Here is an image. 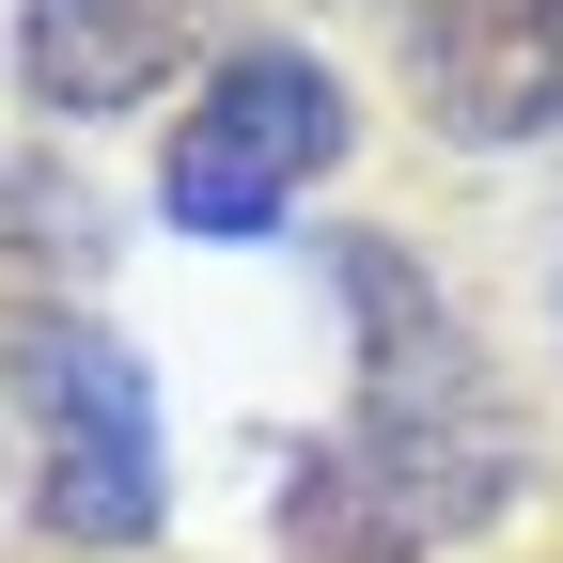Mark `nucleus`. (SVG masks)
<instances>
[{
	"instance_id": "obj_1",
	"label": "nucleus",
	"mask_w": 563,
	"mask_h": 563,
	"mask_svg": "<svg viewBox=\"0 0 563 563\" xmlns=\"http://www.w3.org/2000/svg\"><path fill=\"white\" fill-rule=\"evenodd\" d=\"M485 501H501V407L470 391L454 329L407 298L391 361H376V391H361V439L313 470V532H344V548L391 563V548H439V532L485 517Z\"/></svg>"
},
{
	"instance_id": "obj_2",
	"label": "nucleus",
	"mask_w": 563,
	"mask_h": 563,
	"mask_svg": "<svg viewBox=\"0 0 563 563\" xmlns=\"http://www.w3.org/2000/svg\"><path fill=\"white\" fill-rule=\"evenodd\" d=\"M344 157V79L313 47H235L220 63V95H203L173 125V157H157V203L188 235H266L282 220V188H313Z\"/></svg>"
},
{
	"instance_id": "obj_3",
	"label": "nucleus",
	"mask_w": 563,
	"mask_h": 563,
	"mask_svg": "<svg viewBox=\"0 0 563 563\" xmlns=\"http://www.w3.org/2000/svg\"><path fill=\"white\" fill-rule=\"evenodd\" d=\"M32 501L63 548H141L157 532V391L110 329H79V361H63V407L32 439Z\"/></svg>"
},
{
	"instance_id": "obj_4",
	"label": "nucleus",
	"mask_w": 563,
	"mask_h": 563,
	"mask_svg": "<svg viewBox=\"0 0 563 563\" xmlns=\"http://www.w3.org/2000/svg\"><path fill=\"white\" fill-rule=\"evenodd\" d=\"M407 95L439 141L563 125V0H407Z\"/></svg>"
},
{
	"instance_id": "obj_5",
	"label": "nucleus",
	"mask_w": 563,
	"mask_h": 563,
	"mask_svg": "<svg viewBox=\"0 0 563 563\" xmlns=\"http://www.w3.org/2000/svg\"><path fill=\"white\" fill-rule=\"evenodd\" d=\"M188 32H203V0H32L16 63H32L47 110H125L188 63Z\"/></svg>"
}]
</instances>
